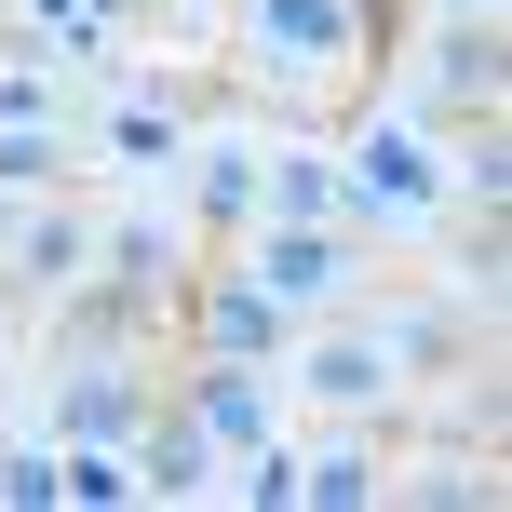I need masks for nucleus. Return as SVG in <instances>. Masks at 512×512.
I'll list each match as a JSON object with an SVG mask.
<instances>
[{
    "label": "nucleus",
    "instance_id": "1",
    "mask_svg": "<svg viewBox=\"0 0 512 512\" xmlns=\"http://www.w3.org/2000/svg\"><path fill=\"white\" fill-rule=\"evenodd\" d=\"M243 54H256L270 95H324V81L364 54V0H256V14H243Z\"/></svg>",
    "mask_w": 512,
    "mask_h": 512
},
{
    "label": "nucleus",
    "instance_id": "2",
    "mask_svg": "<svg viewBox=\"0 0 512 512\" xmlns=\"http://www.w3.org/2000/svg\"><path fill=\"white\" fill-rule=\"evenodd\" d=\"M243 270H256V283H270V297H283V310H324V297H337V283H351V243H337V216H283V230H270V243H256V256H243Z\"/></svg>",
    "mask_w": 512,
    "mask_h": 512
},
{
    "label": "nucleus",
    "instance_id": "3",
    "mask_svg": "<svg viewBox=\"0 0 512 512\" xmlns=\"http://www.w3.org/2000/svg\"><path fill=\"white\" fill-rule=\"evenodd\" d=\"M0 243H14V256H0V283H14V297H68V283H81V256H95V230H81L68 203L0 216Z\"/></svg>",
    "mask_w": 512,
    "mask_h": 512
},
{
    "label": "nucleus",
    "instance_id": "4",
    "mask_svg": "<svg viewBox=\"0 0 512 512\" xmlns=\"http://www.w3.org/2000/svg\"><path fill=\"white\" fill-rule=\"evenodd\" d=\"M283 324H297V310H283L256 270L203 283V364H270V351H283Z\"/></svg>",
    "mask_w": 512,
    "mask_h": 512
},
{
    "label": "nucleus",
    "instance_id": "5",
    "mask_svg": "<svg viewBox=\"0 0 512 512\" xmlns=\"http://www.w3.org/2000/svg\"><path fill=\"white\" fill-rule=\"evenodd\" d=\"M95 162H122V176H176V162H189V108H176V95H108Z\"/></svg>",
    "mask_w": 512,
    "mask_h": 512
},
{
    "label": "nucleus",
    "instance_id": "6",
    "mask_svg": "<svg viewBox=\"0 0 512 512\" xmlns=\"http://www.w3.org/2000/svg\"><path fill=\"white\" fill-rule=\"evenodd\" d=\"M135 499H189V486H216V445H203V418H135Z\"/></svg>",
    "mask_w": 512,
    "mask_h": 512
},
{
    "label": "nucleus",
    "instance_id": "7",
    "mask_svg": "<svg viewBox=\"0 0 512 512\" xmlns=\"http://www.w3.org/2000/svg\"><path fill=\"white\" fill-rule=\"evenodd\" d=\"M189 418H203V445H216V459H256V445H270V391H256L243 364H203Z\"/></svg>",
    "mask_w": 512,
    "mask_h": 512
},
{
    "label": "nucleus",
    "instance_id": "8",
    "mask_svg": "<svg viewBox=\"0 0 512 512\" xmlns=\"http://www.w3.org/2000/svg\"><path fill=\"white\" fill-rule=\"evenodd\" d=\"M391 378H405V364L378 351V324H364V337H324V351H310V391H324V405H391Z\"/></svg>",
    "mask_w": 512,
    "mask_h": 512
},
{
    "label": "nucleus",
    "instance_id": "9",
    "mask_svg": "<svg viewBox=\"0 0 512 512\" xmlns=\"http://www.w3.org/2000/svg\"><path fill=\"white\" fill-rule=\"evenodd\" d=\"M176 270H189V230H176V216H135V230H108V283H122V297H162Z\"/></svg>",
    "mask_w": 512,
    "mask_h": 512
},
{
    "label": "nucleus",
    "instance_id": "10",
    "mask_svg": "<svg viewBox=\"0 0 512 512\" xmlns=\"http://www.w3.org/2000/svg\"><path fill=\"white\" fill-rule=\"evenodd\" d=\"M122 432H135V378L81 364V378H68V445H122Z\"/></svg>",
    "mask_w": 512,
    "mask_h": 512
},
{
    "label": "nucleus",
    "instance_id": "11",
    "mask_svg": "<svg viewBox=\"0 0 512 512\" xmlns=\"http://www.w3.org/2000/svg\"><path fill=\"white\" fill-rule=\"evenodd\" d=\"M297 499H324V512L378 499V445H324V459H297Z\"/></svg>",
    "mask_w": 512,
    "mask_h": 512
},
{
    "label": "nucleus",
    "instance_id": "12",
    "mask_svg": "<svg viewBox=\"0 0 512 512\" xmlns=\"http://www.w3.org/2000/svg\"><path fill=\"white\" fill-rule=\"evenodd\" d=\"M0 122H27V135H54V122H68V95H54V68H0Z\"/></svg>",
    "mask_w": 512,
    "mask_h": 512
},
{
    "label": "nucleus",
    "instance_id": "13",
    "mask_svg": "<svg viewBox=\"0 0 512 512\" xmlns=\"http://www.w3.org/2000/svg\"><path fill=\"white\" fill-rule=\"evenodd\" d=\"M203 216H216V230L256 216V149H216V162H203Z\"/></svg>",
    "mask_w": 512,
    "mask_h": 512
},
{
    "label": "nucleus",
    "instance_id": "14",
    "mask_svg": "<svg viewBox=\"0 0 512 512\" xmlns=\"http://www.w3.org/2000/svg\"><path fill=\"white\" fill-rule=\"evenodd\" d=\"M54 176V135H27V122H0V203H14V189H41Z\"/></svg>",
    "mask_w": 512,
    "mask_h": 512
},
{
    "label": "nucleus",
    "instance_id": "15",
    "mask_svg": "<svg viewBox=\"0 0 512 512\" xmlns=\"http://www.w3.org/2000/svg\"><path fill=\"white\" fill-rule=\"evenodd\" d=\"M459 14H499V0H459Z\"/></svg>",
    "mask_w": 512,
    "mask_h": 512
}]
</instances>
